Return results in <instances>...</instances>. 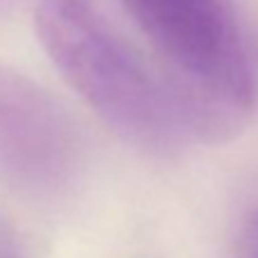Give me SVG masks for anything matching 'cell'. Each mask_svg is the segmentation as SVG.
Wrapping results in <instances>:
<instances>
[{
	"label": "cell",
	"mask_w": 258,
	"mask_h": 258,
	"mask_svg": "<svg viewBox=\"0 0 258 258\" xmlns=\"http://www.w3.org/2000/svg\"><path fill=\"white\" fill-rule=\"evenodd\" d=\"M0 258H21L19 235L5 215H0Z\"/></svg>",
	"instance_id": "cell-4"
},
{
	"label": "cell",
	"mask_w": 258,
	"mask_h": 258,
	"mask_svg": "<svg viewBox=\"0 0 258 258\" xmlns=\"http://www.w3.org/2000/svg\"><path fill=\"white\" fill-rule=\"evenodd\" d=\"M165 59L195 133L235 128L256 98L253 59L233 0H121Z\"/></svg>",
	"instance_id": "cell-2"
},
{
	"label": "cell",
	"mask_w": 258,
	"mask_h": 258,
	"mask_svg": "<svg viewBox=\"0 0 258 258\" xmlns=\"http://www.w3.org/2000/svg\"><path fill=\"white\" fill-rule=\"evenodd\" d=\"M242 258H258V210H253L242 229Z\"/></svg>",
	"instance_id": "cell-5"
},
{
	"label": "cell",
	"mask_w": 258,
	"mask_h": 258,
	"mask_svg": "<svg viewBox=\"0 0 258 258\" xmlns=\"http://www.w3.org/2000/svg\"><path fill=\"white\" fill-rule=\"evenodd\" d=\"M34 21L64 80L126 142L167 156L195 133L174 89L85 0H41Z\"/></svg>",
	"instance_id": "cell-1"
},
{
	"label": "cell",
	"mask_w": 258,
	"mask_h": 258,
	"mask_svg": "<svg viewBox=\"0 0 258 258\" xmlns=\"http://www.w3.org/2000/svg\"><path fill=\"white\" fill-rule=\"evenodd\" d=\"M83 165L78 123L25 73L0 64V178L25 197L67 190Z\"/></svg>",
	"instance_id": "cell-3"
}]
</instances>
